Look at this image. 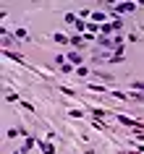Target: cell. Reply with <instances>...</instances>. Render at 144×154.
<instances>
[{
    "label": "cell",
    "mask_w": 144,
    "mask_h": 154,
    "mask_svg": "<svg viewBox=\"0 0 144 154\" xmlns=\"http://www.w3.org/2000/svg\"><path fill=\"white\" fill-rule=\"evenodd\" d=\"M42 152H45V154H55V146H53V144H42Z\"/></svg>",
    "instance_id": "2"
},
{
    "label": "cell",
    "mask_w": 144,
    "mask_h": 154,
    "mask_svg": "<svg viewBox=\"0 0 144 154\" xmlns=\"http://www.w3.org/2000/svg\"><path fill=\"white\" fill-rule=\"evenodd\" d=\"M100 45H102V47H113L115 42H113V39H107V37H102V39H100Z\"/></svg>",
    "instance_id": "4"
},
{
    "label": "cell",
    "mask_w": 144,
    "mask_h": 154,
    "mask_svg": "<svg viewBox=\"0 0 144 154\" xmlns=\"http://www.w3.org/2000/svg\"><path fill=\"white\" fill-rule=\"evenodd\" d=\"M128 11H134V5H131V3H123V5H118V8H115V13H128Z\"/></svg>",
    "instance_id": "1"
},
{
    "label": "cell",
    "mask_w": 144,
    "mask_h": 154,
    "mask_svg": "<svg viewBox=\"0 0 144 154\" xmlns=\"http://www.w3.org/2000/svg\"><path fill=\"white\" fill-rule=\"evenodd\" d=\"M55 42H60V45H71V42H68V39H66V37H63V34H55Z\"/></svg>",
    "instance_id": "5"
},
{
    "label": "cell",
    "mask_w": 144,
    "mask_h": 154,
    "mask_svg": "<svg viewBox=\"0 0 144 154\" xmlns=\"http://www.w3.org/2000/svg\"><path fill=\"white\" fill-rule=\"evenodd\" d=\"M66 24H73V26H76V16H73V13H68V16H66Z\"/></svg>",
    "instance_id": "7"
},
{
    "label": "cell",
    "mask_w": 144,
    "mask_h": 154,
    "mask_svg": "<svg viewBox=\"0 0 144 154\" xmlns=\"http://www.w3.org/2000/svg\"><path fill=\"white\" fill-rule=\"evenodd\" d=\"M131 86H134V89H144V81H134Z\"/></svg>",
    "instance_id": "8"
},
{
    "label": "cell",
    "mask_w": 144,
    "mask_h": 154,
    "mask_svg": "<svg viewBox=\"0 0 144 154\" xmlns=\"http://www.w3.org/2000/svg\"><path fill=\"white\" fill-rule=\"evenodd\" d=\"M71 45H73V47H84V39H81V37H73Z\"/></svg>",
    "instance_id": "3"
},
{
    "label": "cell",
    "mask_w": 144,
    "mask_h": 154,
    "mask_svg": "<svg viewBox=\"0 0 144 154\" xmlns=\"http://www.w3.org/2000/svg\"><path fill=\"white\" fill-rule=\"evenodd\" d=\"M120 123H126V125H134V128H136V125H139V123H136V120H128V118H123V115H120Z\"/></svg>",
    "instance_id": "6"
}]
</instances>
